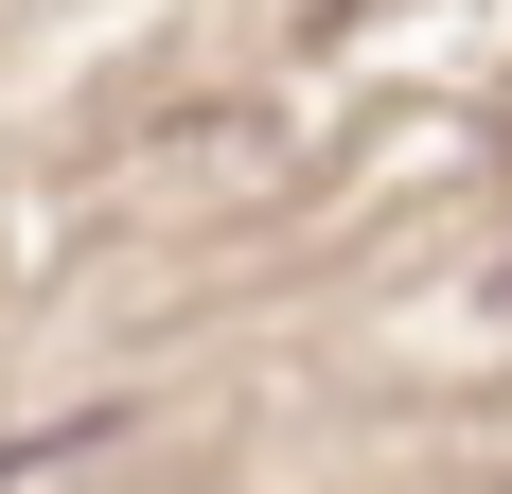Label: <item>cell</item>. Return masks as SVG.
<instances>
[{"mask_svg":"<svg viewBox=\"0 0 512 494\" xmlns=\"http://www.w3.org/2000/svg\"><path fill=\"white\" fill-rule=\"evenodd\" d=\"M477 318H512V265H495V283H477Z\"/></svg>","mask_w":512,"mask_h":494,"instance_id":"obj_2","label":"cell"},{"mask_svg":"<svg viewBox=\"0 0 512 494\" xmlns=\"http://www.w3.org/2000/svg\"><path fill=\"white\" fill-rule=\"evenodd\" d=\"M106 442H124L106 406H89V424H36V442H0V494H36V477H71V459H106Z\"/></svg>","mask_w":512,"mask_h":494,"instance_id":"obj_1","label":"cell"}]
</instances>
